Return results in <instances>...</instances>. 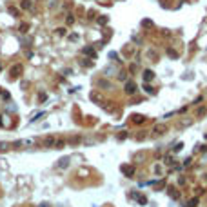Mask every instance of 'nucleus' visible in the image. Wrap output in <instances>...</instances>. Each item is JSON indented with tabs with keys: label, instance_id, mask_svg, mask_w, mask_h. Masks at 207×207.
<instances>
[{
	"label": "nucleus",
	"instance_id": "f257e3e1",
	"mask_svg": "<svg viewBox=\"0 0 207 207\" xmlns=\"http://www.w3.org/2000/svg\"><path fill=\"white\" fill-rule=\"evenodd\" d=\"M165 131H167V127L163 125V124H160V125H155V127H153V133H156V135H163Z\"/></svg>",
	"mask_w": 207,
	"mask_h": 207
},
{
	"label": "nucleus",
	"instance_id": "f03ea898",
	"mask_svg": "<svg viewBox=\"0 0 207 207\" xmlns=\"http://www.w3.org/2000/svg\"><path fill=\"white\" fill-rule=\"evenodd\" d=\"M135 91H136V85H135L133 82H127V84H125V93H127V95H133Z\"/></svg>",
	"mask_w": 207,
	"mask_h": 207
},
{
	"label": "nucleus",
	"instance_id": "7ed1b4c3",
	"mask_svg": "<svg viewBox=\"0 0 207 207\" xmlns=\"http://www.w3.org/2000/svg\"><path fill=\"white\" fill-rule=\"evenodd\" d=\"M20 71H22V65H20V64L11 67V74H13V76H18V73H20Z\"/></svg>",
	"mask_w": 207,
	"mask_h": 207
},
{
	"label": "nucleus",
	"instance_id": "20e7f679",
	"mask_svg": "<svg viewBox=\"0 0 207 207\" xmlns=\"http://www.w3.org/2000/svg\"><path fill=\"white\" fill-rule=\"evenodd\" d=\"M124 173L127 174V176H133V174H135V167H131V165H127V167H124Z\"/></svg>",
	"mask_w": 207,
	"mask_h": 207
},
{
	"label": "nucleus",
	"instance_id": "39448f33",
	"mask_svg": "<svg viewBox=\"0 0 207 207\" xmlns=\"http://www.w3.org/2000/svg\"><path fill=\"white\" fill-rule=\"evenodd\" d=\"M144 120H145V118H144V116H140V115H135V116H133V122H135V124H142Z\"/></svg>",
	"mask_w": 207,
	"mask_h": 207
},
{
	"label": "nucleus",
	"instance_id": "423d86ee",
	"mask_svg": "<svg viewBox=\"0 0 207 207\" xmlns=\"http://www.w3.org/2000/svg\"><path fill=\"white\" fill-rule=\"evenodd\" d=\"M53 144H54V138H53V136H47V138H46V145H47V147H51Z\"/></svg>",
	"mask_w": 207,
	"mask_h": 207
},
{
	"label": "nucleus",
	"instance_id": "0eeeda50",
	"mask_svg": "<svg viewBox=\"0 0 207 207\" xmlns=\"http://www.w3.org/2000/svg\"><path fill=\"white\" fill-rule=\"evenodd\" d=\"M64 144H65L64 140H58V142H57V149H62V145H64Z\"/></svg>",
	"mask_w": 207,
	"mask_h": 207
},
{
	"label": "nucleus",
	"instance_id": "6e6552de",
	"mask_svg": "<svg viewBox=\"0 0 207 207\" xmlns=\"http://www.w3.org/2000/svg\"><path fill=\"white\" fill-rule=\"evenodd\" d=\"M153 78V73L151 71H145V80H151Z\"/></svg>",
	"mask_w": 207,
	"mask_h": 207
}]
</instances>
